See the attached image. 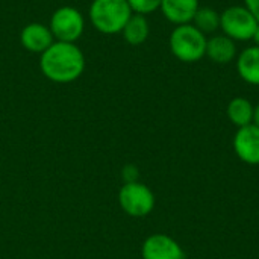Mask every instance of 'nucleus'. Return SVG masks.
I'll return each instance as SVG.
<instances>
[{
	"mask_svg": "<svg viewBox=\"0 0 259 259\" xmlns=\"http://www.w3.org/2000/svg\"><path fill=\"white\" fill-rule=\"evenodd\" d=\"M41 73L55 83H70L85 71V55L76 42L55 41L39 58Z\"/></svg>",
	"mask_w": 259,
	"mask_h": 259,
	"instance_id": "obj_1",
	"label": "nucleus"
},
{
	"mask_svg": "<svg viewBox=\"0 0 259 259\" xmlns=\"http://www.w3.org/2000/svg\"><path fill=\"white\" fill-rule=\"evenodd\" d=\"M132 14L127 0H93L88 11L93 27L105 35L120 33Z\"/></svg>",
	"mask_w": 259,
	"mask_h": 259,
	"instance_id": "obj_2",
	"label": "nucleus"
},
{
	"mask_svg": "<svg viewBox=\"0 0 259 259\" xmlns=\"http://www.w3.org/2000/svg\"><path fill=\"white\" fill-rule=\"evenodd\" d=\"M206 35L200 32L193 23L175 26L170 33L168 46L176 59L193 64L206 56Z\"/></svg>",
	"mask_w": 259,
	"mask_h": 259,
	"instance_id": "obj_3",
	"label": "nucleus"
},
{
	"mask_svg": "<svg viewBox=\"0 0 259 259\" xmlns=\"http://www.w3.org/2000/svg\"><path fill=\"white\" fill-rule=\"evenodd\" d=\"M258 24L256 17L244 5L229 6L220 14V29L223 30V35L235 42L253 39Z\"/></svg>",
	"mask_w": 259,
	"mask_h": 259,
	"instance_id": "obj_4",
	"label": "nucleus"
},
{
	"mask_svg": "<svg viewBox=\"0 0 259 259\" xmlns=\"http://www.w3.org/2000/svg\"><path fill=\"white\" fill-rule=\"evenodd\" d=\"M49 29L55 41L76 42L85 30V18L77 8L61 6L52 14Z\"/></svg>",
	"mask_w": 259,
	"mask_h": 259,
	"instance_id": "obj_5",
	"label": "nucleus"
},
{
	"mask_svg": "<svg viewBox=\"0 0 259 259\" xmlns=\"http://www.w3.org/2000/svg\"><path fill=\"white\" fill-rule=\"evenodd\" d=\"M121 209L131 217H146L155 208V194L141 182L124 184L118 193Z\"/></svg>",
	"mask_w": 259,
	"mask_h": 259,
	"instance_id": "obj_6",
	"label": "nucleus"
},
{
	"mask_svg": "<svg viewBox=\"0 0 259 259\" xmlns=\"http://www.w3.org/2000/svg\"><path fill=\"white\" fill-rule=\"evenodd\" d=\"M143 259H185L181 244L165 234H153L143 243Z\"/></svg>",
	"mask_w": 259,
	"mask_h": 259,
	"instance_id": "obj_7",
	"label": "nucleus"
},
{
	"mask_svg": "<svg viewBox=\"0 0 259 259\" xmlns=\"http://www.w3.org/2000/svg\"><path fill=\"white\" fill-rule=\"evenodd\" d=\"M234 150L243 162L259 165V127L256 124L252 123L237 131L234 137Z\"/></svg>",
	"mask_w": 259,
	"mask_h": 259,
	"instance_id": "obj_8",
	"label": "nucleus"
},
{
	"mask_svg": "<svg viewBox=\"0 0 259 259\" xmlns=\"http://www.w3.org/2000/svg\"><path fill=\"white\" fill-rule=\"evenodd\" d=\"M55 38L49 29V26L42 23H29L20 32V44L24 50L30 53H44L52 44Z\"/></svg>",
	"mask_w": 259,
	"mask_h": 259,
	"instance_id": "obj_9",
	"label": "nucleus"
},
{
	"mask_svg": "<svg viewBox=\"0 0 259 259\" xmlns=\"http://www.w3.org/2000/svg\"><path fill=\"white\" fill-rule=\"evenodd\" d=\"M199 8V0H162L159 9L170 23L179 26L191 23Z\"/></svg>",
	"mask_w": 259,
	"mask_h": 259,
	"instance_id": "obj_10",
	"label": "nucleus"
},
{
	"mask_svg": "<svg viewBox=\"0 0 259 259\" xmlns=\"http://www.w3.org/2000/svg\"><path fill=\"white\" fill-rule=\"evenodd\" d=\"M206 56L217 64H229L237 58V42L226 35H214L206 41Z\"/></svg>",
	"mask_w": 259,
	"mask_h": 259,
	"instance_id": "obj_11",
	"label": "nucleus"
},
{
	"mask_svg": "<svg viewBox=\"0 0 259 259\" xmlns=\"http://www.w3.org/2000/svg\"><path fill=\"white\" fill-rule=\"evenodd\" d=\"M237 71L244 82L259 87V46H250L237 56Z\"/></svg>",
	"mask_w": 259,
	"mask_h": 259,
	"instance_id": "obj_12",
	"label": "nucleus"
},
{
	"mask_svg": "<svg viewBox=\"0 0 259 259\" xmlns=\"http://www.w3.org/2000/svg\"><path fill=\"white\" fill-rule=\"evenodd\" d=\"M120 33L123 35L124 41L131 46L143 44L149 38V33H150V26H149L146 15L132 14Z\"/></svg>",
	"mask_w": 259,
	"mask_h": 259,
	"instance_id": "obj_13",
	"label": "nucleus"
},
{
	"mask_svg": "<svg viewBox=\"0 0 259 259\" xmlns=\"http://www.w3.org/2000/svg\"><path fill=\"white\" fill-rule=\"evenodd\" d=\"M253 111H255V106L246 97H235V99H232L229 102V105H228V109H226L228 118L238 129L253 123Z\"/></svg>",
	"mask_w": 259,
	"mask_h": 259,
	"instance_id": "obj_14",
	"label": "nucleus"
},
{
	"mask_svg": "<svg viewBox=\"0 0 259 259\" xmlns=\"http://www.w3.org/2000/svg\"><path fill=\"white\" fill-rule=\"evenodd\" d=\"M200 32L206 33H212L220 27V14L208 6H200L191 21Z\"/></svg>",
	"mask_w": 259,
	"mask_h": 259,
	"instance_id": "obj_15",
	"label": "nucleus"
},
{
	"mask_svg": "<svg viewBox=\"0 0 259 259\" xmlns=\"http://www.w3.org/2000/svg\"><path fill=\"white\" fill-rule=\"evenodd\" d=\"M162 0H127L131 9L134 14H141V15H149L161 8Z\"/></svg>",
	"mask_w": 259,
	"mask_h": 259,
	"instance_id": "obj_16",
	"label": "nucleus"
},
{
	"mask_svg": "<svg viewBox=\"0 0 259 259\" xmlns=\"http://www.w3.org/2000/svg\"><path fill=\"white\" fill-rule=\"evenodd\" d=\"M123 178L126 181V184L129 182H138L137 178H138V168L135 165H126L124 170H123Z\"/></svg>",
	"mask_w": 259,
	"mask_h": 259,
	"instance_id": "obj_17",
	"label": "nucleus"
},
{
	"mask_svg": "<svg viewBox=\"0 0 259 259\" xmlns=\"http://www.w3.org/2000/svg\"><path fill=\"white\" fill-rule=\"evenodd\" d=\"M244 6L256 17V20L259 21V0H243Z\"/></svg>",
	"mask_w": 259,
	"mask_h": 259,
	"instance_id": "obj_18",
	"label": "nucleus"
},
{
	"mask_svg": "<svg viewBox=\"0 0 259 259\" xmlns=\"http://www.w3.org/2000/svg\"><path fill=\"white\" fill-rule=\"evenodd\" d=\"M253 124H256L259 127V103L255 106V111H253Z\"/></svg>",
	"mask_w": 259,
	"mask_h": 259,
	"instance_id": "obj_19",
	"label": "nucleus"
},
{
	"mask_svg": "<svg viewBox=\"0 0 259 259\" xmlns=\"http://www.w3.org/2000/svg\"><path fill=\"white\" fill-rule=\"evenodd\" d=\"M253 41H255V46H259V24L256 32H255V35H253Z\"/></svg>",
	"mask_w": 259,
	"mask_h": 259,
	"instance_id": "obj_20",
	"label": "nucleus"
}]
</instances>
